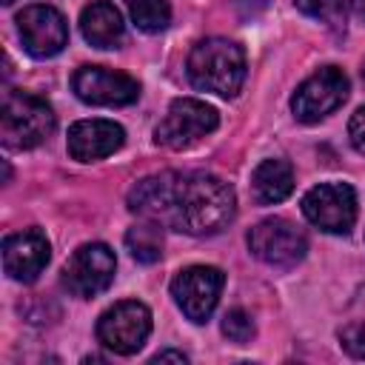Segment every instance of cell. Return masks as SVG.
<instances>
[{"label":"cell","mask_w":365,"mask_h":365,"mask_svg":"<svg viewBox=\"0 0 365 365\" xmlns=\"http://www.w3.org/2000/svg\"><path fill=\"white\" fill-rule=\"evenodd\" d=\"M125 248L131 251V257L137 262H157L163 257V225L154 220H143L140 225L128 228L125 234Z\"/></svg>","instance_id":"18"},{"label":"cell","mask_w":365,"mask_h":365,"mask_svg":"<svg viewBox=\"0 0 365 365\" xmlns=\"http://www.w3.org/2000/svg\"><path fill=\"white\" fill-rule=\"evenodd\" d=\"M222 334H225V339H228V342L245 345V342H251V339H254L257 328H254V319H251L242 308H234V311H228V314L222 317Z\"/></svg>","instance_id":"21"},{"label":"cell","mask_w":365,"mask_h":365,"mask_svg":"<svg viewBox=\"0 0 365 365\" xmlns=\"http://www.w3.org/2000/svg\"><path fill=\"white\" fill-rule=\"evenodd\" d=\"M17 34H20L23 48L31 57L46 60V57H54V54H60L66 48L68 23L54 6L34 3V6H26L17 14Z\"/></svg>","instance_id":"11"},{"label":"cell","mask_w":365,"mask_h":365,"mask_svg":"<svg viewBox=\"0 0 365 365\" xmlns=\"http://www.w3.org/2000/svg\"><path fill=\"white\" fill-rule=\"evenodd\" d=\"M294 191V168L285 160H262L251 174V194L259 205L282 202Z\"/></svg>","instance_id":"17"},{"label":"cell","mask_w":365,"mask_h":365,"mask_svg":"<svg viewBox=\"0 0 365 365\" xmlns=\"http://www.w3.org/2000/svg\"><path fill=\"white\" fill-rule=\"evenodd\" d=\"M234 214H237V197L225 180L205 171L180 174L168 228L185 231L191 237H211L228 228Z\"/></svg>","instance_id":"1"},{"label":"cell","mask_w":365,"mask_h":365,"mask_svg":"<svg viewBox=\"0 0 365 365\" xmlns=\"http://www.w3.org/2000/svg\"><path fill=\"white\" fill-rule=\"evenodd\" d=\"M114 271H117L114 251L106 242H86L68 257L63 268V285L68 288V294L88 299L103 294L114 282Z\"/></svg>","instance_id":"8"},{"label":"cell","mask_w":365,"mask_h":365,"mask_svg":"<svg viewBox=\"0 0 365 365\" xmlns=\"http://www.w3.org/2000/svg\"><path fill=\"white\" fill-rule=\"evenodd\" d=\"M3 3H6V6H11V3H14V0H3Z\"/></svg>","instance_id":"27"},{"label":"cell","mask_w":365,"mask_h":365,"mask_svg":"<svg viewBox=\"0 0 365 365\" xmlns=\"http://www.w3.org/2000/svg\"><path fill=\"white\" fill-rule=\"evenodd\" d=\"M71 91L88 106H131L140 97V83L106 66H83L71 77Z\"/></svg>","instance_id":"12"},{"label":"cell","mask_w":365,"mask_h":365,"mask_svg":"<svg viewBox=\"0 0 365 365\" xmlns=\"http://www.w3.org/2000/svg\"><path fill=\"white\" fill-rule=\"evenodd\" d=\"M248 251L271 268H294L305 259L308 240L294 222L282 217H268L248 231Z\"/></svg>","instance_id":"6"},{"label":"cell","mask_w":365,"mask_h":365,"mask_svg":"<svg viewBox=\"0 0 365 365\" xmlns=\"http://www.w3.org/2000/svg\"><path fill=\"white\" fill-rule=\"evenodd\" d=\"M123 3L131 14V23L145 34H157L171 23L168 0H123Z\"/></svg>","instance_id":"19"},{"label":"cell","mask_w":365,"mask_h":365,"mask_svg":"<svg viewBox=\"0 0 365 365\" xmlns=\"http://www.w3.org/2000/svg\"><path fill=\"white\" fill-rule=\"evenodd\" d=\"M177 185H180V171H160V174L143 177V180L128 191V208H131L137 217L154 220V222H160L163 228H168L171 211H174Z\"/></svg>","instance_id":"15"},{"label":"cell","mask_w":365,"mask_h":365,"mask_svg":"<svg viewBox=\"0 0 365 365\" xmlns=\"http://www.w3.org/2000/svg\"><path fill=\"white\" fill-rule=\"evenodd\" d=\"M51 245L40 228H23L3 240V268L14 282H34L48 265Z\"/></svg>","instance_id":"13"},{"label":"cell","mask_w":365,"mask_h":365,"mask_svg":"<svg viewBox=\"0 0 365 365\" xmlns=\"http://www.w3.org/2000/svg\"><path fill=\"white\" fill-rule=\"evenodd\" d=\"M348 3H351V9L365 20V0H348Z\"/></svg>","instance_id":"25"},{"label":"cell","mask_w":365,"mask_h":365,"mask_svg":"<svg viewBox=\"0 0 365 365\" xmlns=\"http://www.w3.org/2000/svg\"><path fill=\"white\" fill-rule=\"evenodd\" d=\"M185 71L194 88L217 97H237L245 83V51L234 40L205 37L191 48Z\"/></svg>","instance_id":"2"},{"label":"cell","mask_w":365,"mask_h":365,"mask_svg":"<svg viewBox=\"0 0 365 365\" xmlns=\"http://www.w3.org/2000/svg\"><path fill=\"white\" fill-rule=\"evenodd\" d=\"M362 83H365V63H362Z\"/></svg>","instance_id":"26"},{"label":"cell","mask_w":365,"mask_h":365,"mask_svg":"<svg viewBox=\"0 0 365 365\" xmlns=\"http://www.w3.org/2000/svg\"><path fill=\"white\" fill-rule=\"evenodd\" d=\"M151 362H180V365H185V362H188V356H185L182 351H171V348H165V351L154 354V359H151Z\"/></svg>","instance_id":"24"},{"label":"cell","mask_w":365,"mask_h":365,"mask_svg":"<svg viewBox=\"0 0 365 365\" xmlns=\"http://www.w3.org/2000/svg\"><path fill=\"white\" fill-rule=\"evenodd\" d=\"M348 97V77L336 66H322L314 71L291 97V111L299 123H319L336 111Z\"/></svg>","instance_id":"10"},{"label":"cell","mask_w":365,"mask_h":365,"mask_svg":"<svg viewBox=\"0 0 365 365\" xmlns=\"http://www.w3.org/2000/svg\"><path fill=\"white\" fill-rule=\"evenodd\" d=\"M348 140H351V145H354L359 154H365V106H359V108L351 114Z\"/></svg>","instance_id":"23"},{"label":"cell","mask_w":365,"mask_h":365,"mask_svg":"<svg viewBox=\"0 0 365 365\" xmlns=\"http://www.w3.org/2000/svg\"><path fill=\"white\" fill-rule=\"evenodd\" d=\"M80 31L88 46L94 48H114L123 43L125 23L120 9L111 0H91L80 11Z\"/></svg>","instance_id":"16"},{"label":"cell","mask_w":365,"mask_h":365,"mask_svg":"<svg viewBox=\"0 0 365 365\" xmlns=\"http://www.w3.org/2000/svg\"><path fill=\"white\" fill-rule=\"evenodd\" d=\"M148 334H151V311L137 299L117 302L108 311H103L97 319L100 345L120 356L137 354L145 345Z\"/></svg>","instance_id":"5"},{"label":"cell","mask_w":365,"mask_h":365,"mask_svg":"<svg viewBox=\"0 0 365 365\" xmlns=\"http://www.w3.org/2000/svg\"><path fill=\"white\" fill-rule=\"evenodd\" d=\"M220 125V114L214 106H208L205 100H194V97H180L168 106L165 117L157 123L154 128V140L165 148H188L197 140H202L205 134H211Z\"/></svg>","instance_id":"4"},{"label":"cell","mask_w":365,"mask_h":365,"mask_svg":"<svg viewBox=\"0 0 365 365\" xmlns=\"http://www.w3.org/2000/svg\"><path fill=\"white\" fill-rule=\"evenodd\" d=\"M294 6H297L305 17L322 23L325 29H331V31H336V34L345 31V17H348L345 0H294Z\"/></svg>","instance_id":"20"},{"label":"cell","mask_w":365,"mask_h":365,"mask_svg":"<svg viewBox=\"0 0 365 365\" xmlns=\"http://www.w3.org/2000/svg\"><path fill=\"white\" fill-rule=\"evenodd\" d=\"M302 214L325 234H348L356 222V191L348 182H319L302 197Z\"/></svg>","instance_id":"7"},{"label":"cell","mask_w":365,"mask_h":365,"mask_svg":"<svg viewBox=\"0 0 365 365\" xmlns=\"http://www.w3.org/2000/svg\"><path fill=\"white\" fill-rule=\"evenodd\" d=\"M57 117L51 106L29 91H6L0 106V140L6 148L29 151L51 137Z\"/></svg>","instance_id":"3"},{"label":"cell","mask_w":365,"mask_h":365,"mask_svg":"<svg viewBox=\"0 0 365 365\" xmlns=\"http://www.w3.org/2000/svg\"><path fill=\"white\" fill-rule=\"evenodd\" d=\"M339 342H342V348H345L351 356L365 359V317L351 319L348 325H342V331H339Z\"/></svg>","instance_id":"22"},{"label":"cell","mask_w":365,"mask_h":365,"mask_svg":"<svg viewBox=\"0 0 365 365\" xmlns=\"http://www.w3.org/2000/svg\"><path fill=\"white\" fill-rule=\"evenodd\" d=\"M225 277L214 265H188L171 279V297L191 322H205L222 294Z\"/></svg>","instance_id":"9"},{"label":"cell","mask_w":365,"mask_h":365,"mask_svg":"<svg viewBox=\"0 0 365 365\" xmlns=\"http://www.w3.org/2000/svg\"><path fill=\"white\" fill-rule=\"evenodd\" d=\"M125 143V131L114 120H77L68 128L66 148L77 163H94L114 154Z\"/></svg>","instance_id":"14"}]
</instances>
